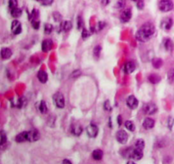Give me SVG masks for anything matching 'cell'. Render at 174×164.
Returning <instances> with one entry per match:
<instances>
[{
    "instance_id": "26",
    "label": "cell",
    "mask_w": 174,
    "mask_h": 164,
    "mask_svg": "<svg viewBox=\"0 0 174 164\" xmlns=\"http://www.w3.org/2000/svg\"><path fill=\"white\" fill-rule=\"evenodd\" d=\"M38 16H39V12H38V10L36 9H34L32 11V13L29 14V20L31 21H34V20H37Z\"/></svg>"
},
{
    "instance_id": "1",
    "label": "cell",
    "mask_w": 174,
    "mask_h": 164,
    "mask_svg": "<svg viewBox=\"0 0 174 164\" xmlns=\"http://www.w3.org/2000/svg\"><path fill=\"white\" fill-rule=\"evenodd\" d=\"M155 32V26L152 23L147 22L143 25L140 29L136 33L135 37L138 41L141 43H146L153 37Z\"/></svg>"
},
{
    "instance_id": "35",
    "label": "cell",
    "mask_w": 174,
    "mask_h": 164,
    "mask_svg": "<svg viewBox=\"0 0 174 164\" xmlns=\"http://www.w3.org/2000/svg\"><path fill=\"white\" fill-rule=\"evenodd\" d=\"M101 53V47L100 45L96 46L95 48L94 49V57L99 58L100 57V54Z\"/></svg>"
},
{
    "instance_id": "15",
    "label": "cell",
    "mask_w": 174,
    "mask_h": 164,
    "mask_svg": "<svg viewBox=\"0 0 174 164\" xmlns=\"http://www.w3.org/2000/svg\"><path fill=\"white\" fill-rule=\"evenodd\" d=\"M15 141L18 143H23L26 141H28V131L21 132V134H17L15 137Z\"/></svg>"
},
{
    "instance_id": "27",
    "label": "cell",
    "mask_w": 174,
    "mask_h": 164,
    "mask_svg": "<svg viewBox=\"0 0 174 164\" xmlns=\"http://www.w3.org/2000/svg\"><path fill=\"white\" fill-rule=\"evenodd\" d=\"M39 111L43 114H45L46 112L48 111V107H47V105L44 100H42L40 102V105H39Z\"/></svg>"
},
{
    "instance_id": "6",
    "label": "cell",
    "mask_w": 174,
    "mask_h": 164,
    "mask_svg": "<svg viewBox=\"0 0 174 164\" xmlns=\"http://www.w3.org/2000/svg\"><path fill=\"white\" fill-rule=\"evenodd\" d=\"M116 139L119 143L124 145V144L127 143L128 140V133L125 131V130H122V129H121V130L117 131L116 134Z\"/></svg>"
},
{
    "instance_id": "37",
    "label": "cell",
    "mask_w": 174,
    "mask_h": 164,
    "mask_svg": "<svg viewBox=\"0 0 174 164\" xmlns=\"http://www.w3.org/2000/svg\"><path fill=\"white\" fill-rule=\"evenodd\" d=\"M36 1L38 2V3H40L41 4H43V5L48 6V5H51L54 0H36Z\"/></svg>"
},
{
    "instance_id": "24",
    "label": "cell",
    "mask_w": 174,
    "mask_h": 164,
    "mask_svg": "<svg viewBox=\"0 0 174 164\" xmlns=\"http://www.w3.org/2000/svg\"><path fill=\"white\" fill-rule=\"evenodd\" d=\"M163 65V61H162V59L160 58H155L152 60V66L156 68V69H159L160 67H162V66Z\"/></svg>"
},
{
    "instance_id": "39",
    "label": "cell",
    "mask_w": 174,
    "mask_h": 164,
    "mask_svg": "<svg viewBox=\"0 0 174 164\" xmlns=\"http://www.w3.org/2000/svg\"><path fill=\"white\" fill-rule=\"evenodd\" d=\"M125 6V1L124 0H118L116 4V7L117 9H122Z\"/></svg>"
},
{
    "instance_id": "10",
    "label": "cell",
    "mask_w": 174,
    "mask_h": 164,
    "mask_svg": "<svg viewBox=\"0 0 174 164\" xmlns=\"http://www.w3.org/2000/svg\"><path fill=\"white\" fill-rule=\"evenodd\" d=\"M136 69V64L135 62L133 61H128L126 64H125L124 68V72L126 74H131L133 73V72Z\"/></svg>"
},
{
    "instance_id": "43",
    "label": "cell",
    "mask_w": 174,
    "mask_h": 164,
    "mask_svg": "<svg viewBox=\"0 0 174 164\" xmlns=\"http://www.w3.org/2000/svg\"><path fill=\"white\" fill-rule=\"evenodd\" d=\"M80 75H81V71L77 70V71H75V72H73L72 73L70 74V78H77V77H79Z\"/></svg>"
},
{
    "instance_id": "7",
    "label": "cell",
    "mask_w": 174,
    "mask_h": 164,
    "mask_svg": "<svg viewBox=\"0 0 174 164\" xmlns=\"http://www.w3.org/2000/svg\"><path fill=\"white\" fill-rule=\"evenodd\" d=\"M144 111L147 115H153L157 111V106L153 102H149L144 106Z\"/></svg>"
},
{
    "instance_id": "49",
    "label": "cell",
    "mask_w": 174,
    "mask_h": 164,
    "mask_svg": "<svg viewBox=\"0 0 174 164\" xmlns=\"http://www.w3.org/2000/svg\"><path fill=\"white\" fill-rule=\"evenodd\" d=\"M132 1H133V2H138V0H132Z\"/></svg>"
},
{
    "instance_id": "28",
    "label": "cell",
    "mask_w": 174,
    "mask_h": 164,
    "mask_svg": "<svg viewBox=\"0 0 174 164\" xmlns=\"http://www.w3.org/2000/svg\"><path fill=\"white\" fill-rule=\"evenodd\" d=\"M125 127H126L127 129H128L129 131L131 132H133L135 130V125H134V123L132 121H127L125 123Z\"/></svg>"
},
{
    "instance_id": "30",
    "label": "cell",
    "mask_w": 174,
    "mask_h": 164,
    "mask_svg": "<svg viewBox=\"0 0 174 164\" xmlns=\"http://www.w3.org/2000/svg\"><path fill=\"white\" fill-rule=\"evenodd\" d=\"M145 146V141L143 140H141V139H138L135 141V144H134V147L136 148H139V149H143L144 150V148Z\"/></svg>"
},
{
    "instance_id": "33",
    "label": "cell",
    "mask_w": 174,
    "mask_h": 164,
    "mask_svg": "<svg viewBox=\"0 0 174 164\" xmlns=\"http://www.w3.org/2000/svg\"><path fill=\"white\" fill-rule=\"evenodd\" d=\"M17 5H18L17 0H9V10H11V9L15 8H17Z\"/></svg>"
},
{
    "instance_id": "46",
    "label": "cell",
    "mask_w": 174,
    "mask_h": 164,
    "mask_svg": "<svg viewBox=\"0 0 174 164\" xmlns=\"http://www.w3.org/2000/svg\"><path fill=\"white\" fill-rule=\"evenodd\" d=\"M109 3H110V0H101V4L104 6H106Z\"/></svg>"
},
{
    "instance_id": "29",
    "label": "cell",
    "mask_w": 174,
    "mask_h": 164,
    "mask_svg": "<svg viewBox=\"0 0 174 164\" xmlns=\"http://www.w3.org/2000/svg\"><path fill=\"white\" fill-rule=\"evenodd\" d=\"M53 29H54L53 25H51L50 23H45L44 24V33L45 34H50L52 33Z\"/></svg>"
},
{
    "instance_id": "18",
    "label": "cell",
    "mask_w": 174,
    "mask_h": 164,
    "mask_svg": "<svg viewBox=\"0 0 174 164\" xmlns=\"http://www.w3.org/2000/svg\"><path fill=\"white\" fill-rule=\"evenodd\" d=\"M60 27L61 31H64V32L67 33V32H69L70 29L72 28V23L70 21H61Z\"/></svg>"
},
{
    "instance_id": "31",
    "label": "cell",
    "mask_w": 174,
    "mask_h": 164,
    "mask_svg": "<svg viewBox=\"0 0 174 164\" xmlns=\"http://www.w3.org/2000/svg\"><path fill=\"white\" fill-rule=\"evenodd\" d=\"M0 137H1L0 145H4V144L7 142V135H6L5 132L2 130V131H1V133H0Z\"/></svg>"
},
{
    "instance_id": "44",
    "label": "cell",
    "mask_w": 174,
    "mask_h": 164,
    "mask_svg": "<svg viewBox=\"0 0 174 164\" xmlns=\"http://www.w3.org/2000/svg\"><path fill=\"white\" fill-rule=\"evenodd\" d=\"M144 6H145L144 1H143V0H138L137 2L138 9H144Z\"/></svg>"
},
{
    "instance_id": "14",
    "label": "cell",
    "mask_w": 174,
    "mask_h": 164,
    "mask_svg": "<svg viewBox=\"0 0 174 164\" xmlns=\"http://www.w3.org/2000/svg\"><path fill=\"white\" fill-rule=\"evenodd\" d=\"M53 48V41L51 39H45L42 43V49L43 52H49Z\"/></svg>"
},
{
    "instance_id": "20",
    "label": "cell",
    "mask_w": 174,
    "mask_h": 164,
    "mask_svg": "<svg viewBox=\"0 0 174 164\" xmlns=\"http://www.w3.org/2000/svg\"><path fill=\"white\" fill-rule=\"evenodd\" d=\"M37 78H38L39 82H41L42 83H45L48 81L49 76H48V73L44 71H39L37 73Z\"/></svg>"
},
{
    "instance_id": "17",
    "label": "cell",
    "mask_w": 174,
    "mask_h": 164,
    "mask_svg": "<svg viewBox=\"0 0 174 164\" xmlns=\"http://www.w3.org/2000/svg\"><path fill=\"white\" fill-rule=\"evenodd\" d=\"M83 127L82 126H80L79 124H75L73 125L71 128H70V131H71V134L75 136H79L82 134L83 133Z\"/></svg>"
},
{
    "instance_id": "23",
    "label": "cell",
    "mask_w": 174,
    "mask_h": 164,
    "mask_svg": "<svg viewBox=\"0 0 174 164\" xmlns=\"http://www.w3.org/2000/svg\"><path fill=\"white\" fill-rule=\"evenodd\" d=\"M164 47L167 51H172L173 49V43L171 40L170 38H166L164 41Z\"/></svg>"
},
{
    "instance_id": "21",
    "label": "cell",
    "mask_w": 174,
    "mask_h": 164,
    "mask_svg": "<svg viewBox=\"0 0 174 164\" xmlns=\"http://www.w3.org/2000/svg\"><path fill=\"white\" fill-rule=\"evenodd\" d=\"M103 156H104V153L103 152L100 150V149H96L94 150L93 153H92V156H93V158L96 161H100L101 160L102 158H103Z\"/></svg>"
},
{
    "instance_id": "41",
    "label": "cell",
    "mask_w": 174,
    "mask_h": 164,
    "mask_svg": "<svg viewBox=\"0 0 174 164\" xmlns=\"http://www.w3.org/2000/svg\"><path fill=\"white\" fill-rule=\"evenodd\" d=\"M32 26L34 29H38L40 26V21H37V20H34L32 21Z\"/></svg>"
},
{
    "instance_id": "3",
    "label": "cell",
    "mask_w": 174,
    "mask_h": 164,
    "mask_svg": "<svg viewBox=\"0 0 174 164\" xmlns=\"http://www.w3.org/2000/svg\"><path fill=\"white\" fill-rule=\"evenodd\" d=\"M53 101L54 104L60 109H62L65 107V98L63 94L60 92H57L53 95Z\"/></svg>"
},
{
    "instance_id": "9",
    "label": "cell",
    "mask_w": 174,
    "mask_h": 164,
    "mask_svg": "<svg viewBox=\"0 0 174 164\" xmlns=\"http://www.w3.org/2000/svg\"><path fill=\"white\" fill-rule=\"evenodd\" d=\"M172 25H173L172 19L170 18V17H166L161 22V27L162 29H164V30H166V31H168V30H170L172 28Z\"/></svg>"
},
{
    "instance_id": "11",
    "label": "cell",
    "mask_w": 174,
    "mask_h": 164,
    "mask_svg": "<svg viewBox=\"0 0 174 164\" xmlns=\"http://www.w3.org/2000/svg\"><path fill=\"white\" fill-rule=\"evenodd\" d=\"M40 139V134L37 129L28 131V142H35Z\"/></svg>"
},
{
    "instance_id": "22",
    "label": "cell",
    "mask_w": 174,
    "mask_h": 164,
    "mask_svg": "<svg viewBox=\"0 0 174 164\" xmlns=\"http://www.w3.org/2000/svg\"><path fill=\"white\" fill-rule=\"evenodd\" d=\"M161 79L162 78H161V77L158 74H150L149 77H148V80L151 83H153V84L158 83V82L161 81Z\"/></svg>"
},
{
    "instance_id": "12",
    "label": "cell",
    "mask_w": 174,
    "mask_h": 164,
    "mask_svg": "<svg viewBox=\"0 0 174 164\" xmlns=\"http://www.w3.org/2000/svg\"><path fill=\"white\" fill-rule=\"evenodd\" d=\"M11 31L15 35H18L22 32V27H21V22L17 20H15L13 21L12 24H11Z\"/></svg>"
},
{
    "instance_id": "8",
    "label": "cell",
    "mask_w": 174,
    "mask_h": 164,
    "mask_svg": "<svg viewBox=\"0 0 174 164\" xmlns=\"http://www.w3.org/2000/svg\"><path fill=\"white\" fill-rule=\"evenodd\" d=\"M127 106L129 107L130 109H136L138 106V99L134 96V95H129L128 97L127 98Z\"/></svg>"
},
{
    "instance_id": "19",
    "label": "cell",
    "mask_w": 174,
    "mask_h": 164,
    "mask_svg": "<svg viewBox=\"0 0 174 164\" xmlns=\"http://www.w3.org/2000/svg\"><path fill=\"white\" fill-rule=\"evenodd\" d=\"M12 56V51L8 48H3L1 49V57L4 60H7Z\"/></svg>"
},
{
    "instance_id": "45",
    "label": "cell",
    "mask_w": 174,
    "mask_h": 164,
    "mask_svg": "<svg viewBox=\"0 0 174 164\" xmlns=\"http://www.w3.org/2000/svg\"><path fill=\"white\" fill-rule=\"evenodd\" d=\"M104 26H105V23L103 22V21H100V22H99V25H98V30H99V31L102 30V29L104 27Z\"/></svg>"
},
{
    "instance_id": "40",
    "label": "cell",
    "mask_w": 174,
    "mask_h": 164,
    "mask_svg": "<svg viewBox=\"0 0 174 164\" xmlns=\"http://www.w3.org/2000/svg\"><path fill=\"white\" fill-rule=\"evenodd\" d=\"M89 36H90V33L87 30H86V29H83V32H82V37H83V39H86Z\"/></svg>"
},
{
    "instance_id": "4",
    "label": "cell",
    "mask_w": 174,
    "mask_h": 164,
    "mask_svg": "<svg viewBox=\"0 0 174 164\" xmlns=\"http://www.w3.org/2000/svg\"><path fill=\"white\" fill-rule=\"evenodd\" d=\"M144 156V152L143 149L134 147L133 149H131L130 154H129V158H132L133 161L141 160Z\"/></svg>"
},
{
    "instance_id": "13",
    "label": "cell",
    "mask_w": 174,
    "mask_h": 164,
    "mask_svg": "<svg viewBox=\"0 0 174 164\" xmlns=\"http://www.w3.org/2000/svg\"><path fill=\"white\" fill-rule=\"evenodd\" d=\"M131 18H132V11L129 9H124L121 14L120 20L121 22H128Z\"/></svg>"
},
{
    "instance_id": "32",
    "label": "cell",
    "mask_w": 174,
    "mask_h": 164,
    "mask_svg": "<svg viewBox=\"0 0 174 164\" xmlns=\"http://www.w3.org/2000/svg\"><path fill=\"white\" fill-rule=\"evenodd\" d=\"M167 126H168L169 130L174 133V117H169L168 123H167Z\"/></svg>"
},
{
    "instance_id": "34",
    "label": "cell",
    "mask_w": 174,
    "mask_h": 164,
    "mask_svg": "<svg viewBox=\"0 0 174 164\" xmlns=\"http://www.w3.org/2000/svg\"><path fill=\"white\" fill-rule=\"evenodd\" d=\"M167 79H168V81L171 83L174 82V69H172V70L168 72V73H167Z\"/></svg>"
},
{
    "instance_id": "36",
    "label": "cell",
    "mask_w": 174,
    "mask_h": 164,
    "mask_svg": "<svg viewBox=\"0 0 174 164\" xmlns=\"http://www.w3.org/2000/svg\"><path fill=\"white\" fill-rule=\"evenodd\" d=\"M53 17H54V21L56 22H60V21H62V16L58 12H54L53 14Z\"/></svg>"
},
{
    "instance_id": "16",
    "label": "cell",
    "mask_w": 174,
    "mask_h": 164,
    "mask_svg": "<svg viewBox=\"0 0 174 164\" xmlns=\"http://www.w3.org/2000/svg\"><path fill=\"white\" fill-rule=\"evenodd\" d=\"M143 127L147 130L153 128L155 127V120L150 117H146L143 122Z\"/></svg>"
},
{
    "instance_id": "25",
    "label": "cell",
    "mask_w": 174,
    "mask_h": 164,
    "mask_svg": "<svg viewBox=\"0 0 174 164\" xmlns=\"http://www.w3.org/2000/svg\"><path fill=\"white\" fill-rule=\"evenodd\" d=\"M10 14L13 17L15 18H18V17L21 16V14H22V11H21V9H19L18 7L17 8L13 9L10 10Z\"/></svg>"
},
{
    "instance_id": "42",
    "label": "cell",
    "mask_w": 174,
    "mask_h": 164,
    "mask_svg": "<svg viewBox=\"0 0 174 164\" xmlns=\"http://www.w3.org/2000/svg\"><path fill=\"white\" fill-rule=\"evenodd\" d=\"M77 26H78V29L83 28V26H84V23H83V19L81 17L77 18Z\"/></svg>"
},
{
    "instance_id": "2",
    "label": "cell",
    "mask_w": 174,
    "mask_h": 164,
    "mask_svg": "<svg viewBox=\"0 0 174 164\" xmlns=\"http://www.w3.org/2000/svg\"><path fill=\"white\" fill-rule=\"evenodd\" d=\"M158 7L162 12H169L173 9V3L171 0H161Z\"/></svg>"
},
{
    "instance_id": "47",
    "label": "cell",
    "mask_w": 174,
    "mask_h": 164,
    "mask_svg": "<svg viewBox=\"0 0 174 164\" xmlns=\"http://www.w3.org/2000/svg\"><path fill=\"white\" fill-rule=\"evenodd\" d=\"M117 122H118V124H119V126L121 125V123H122V119H121V117L120 115L118 116V117H117Z\"/></svg>"
},
{
    "instance_id": "48",
    "label": "cell",
    "mask_w": 174,
    "mask_h": 164,
    "mask_svg": "<svg viewBox=\"0 0 174 164\" xmlns=\"http://www.w3.org/2000/svg\"><path fill=\"white\" fill-rule=\"evenodd\" d=\"M63 163L71 164V162H70V160H68V159H65V160H63Z\"/></svg>"
},
{
    "instance_id": "38",
    "label": "cell",
    "mask_w": 174,
    "mask_h": 164,
    "mask_svg": "<svg viewBox=\"0 0 174 164\" xmlns=\"http://www.w3.org/2000/svg\"><path fill=\"white\" fill-rule=\"evenodd\" d=\"M104 109L105 111H111V103L109 100H105L104 103Z\"/></svg>"
},
{
    "instance_id": "5",
    "label": "cell",
    "mask_w": 174,
    "mask_h": 164,
    "mask_svg": "<svg viewBox=\"0 0 174 164\" xmlns=\"http://www.w3.org/2000/svg\"><path fill=\"white\" fill-rule=\"evenodd\" d=\"M86 132L88 137L90 138H96L98 134H99V127L97 125L91 123L89 124L87 127H86Z\"/></svg>"
}]
</instances>
